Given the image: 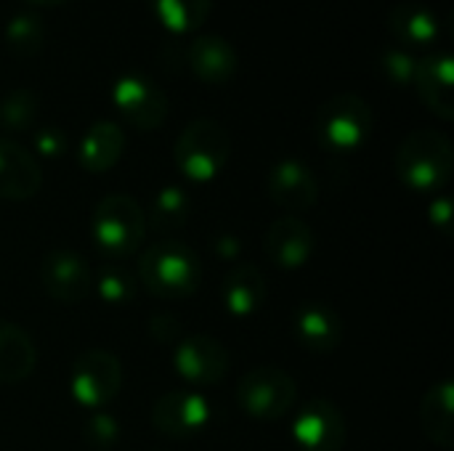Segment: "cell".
Wrapping results in <instances>:
<instances>
[{
  "instance_id": "13",
  "label": "cell",
  "mask_w": 454,
  "mask_h": 451,
  "mask_svg": "<svg viewBox=\"0 0 454 451\" xmlns=\"http://www.w3.org/2000/svg\"><path fill=\"white\" fill-rule=\"evenodd\" d=\"M423 106L439 120H454V61L447 51H434L418 58L412 80Z\"/></svg>"
},
{
  "instance_id": "11",
  "label": "cell",
  "mask_w": 454,
  "mask_h": 451,
  "mask_svg": "<svg viewBox=\"0 0 454 451\" xmlns=\"http://www.w3.org/2000/svg\"><path fill=\"white\" fill-rule=\"evenodd\" d=\"M210 423V404L200 391L181 388L160 396L152 407V425L170 439H189Z\"/></svg>"
},
{
  "instance_id": "12",
  "label": "cell",
  "mask_w": 454,
  "mask_h": 451,
  "mask_svg": "<svg viewBox=\"0 0 454 451\" xmlns=\"http://www.w3.org/2000/svg\"><path fill=\"white\" fill-rule=\"evenodd\" d=\"M43 290L67 306L82 303L93 290V271L88 260L74 250H53L43 258L40 266Z\"/></svg>"
},
{
  "instance_id": "8",
  "label": "cell",
  "mask_w": 454,
  "mask_h": 451,
  "mask_svg": "<svg viewBox=\"0 0 454 451\" xmlns=\"http://www.w3.org/2000/svg\"><path fill=\"white\" fill-rule=\"evenodd\" d=\"M112 101L120 117L144 133L157 130L168 120V109H170L165 90L141 72L120 74L112 85Z\"/></svg>"
},
{
  "instance_id": "10",
  "label": "cell",
  "mask_w": 454,
  "mask_h": 451,
  "mask_svg": "<svg viewBox=\"0 0 454 451\" xmlns=\"http://www.w3.org/2000/svg\"><path fill=\"white\" fill-rule=\"evenodd\" d=\"M293 439L301 451H340L348 439V425L333 401L311 399L295 415Z\"/></svg>"
},
{
  "instance_id": "1",
  "label": "cell",
  "mask_w": 454,
  "mask_h": 451,
  "mask_svg": "<svg viewBox=\"0 0 454 451\" xmlns=\"http://www.w3.org/2000/svg\"><path fill=\"white\" fill-rule=\"evenodd\" d=\"M138 282L160 300H184L197 292L202 266L192 247L178 239H160L138 258Z\"/></svg>"
},
{
  "instance_id": "30",
  "label": "cell",
  "mask_w": 454,
  "mask_h": 451,
  "mask_svg": "<svg viewBox=\"0 0 454 451\" xmlns=\"http://www.w3.org/2000/svg\"><path fill=\"white\" fill-rule=\"evenodd\" d=\"M85 444L93 451H112L120 444V423L106 412H93L85 423Z\"/></svg>"
},
{
  "instance_id": "7",
  "label": "cell",
  "mask_w": 454,
  "mask_h": 451,
  "mask_svg": "<svg viewBox=\"0 0 454 451\" xmlns=\"http://www.w3.org/2000/svg\"><path fill=\"white\" fill-rule=\"evenodd\" d=\"M120 388H122V364L114 354L90 348L74 359L69 372V393L80 407L98 412L101 407L117 399Z\"/></svg>"
},
{
  "instance_id": "33",
  "label": "cell",
  "mask_w": 454,
  "mask_h": 451,
  "mask_svg": "<svg viewBox=\"0 0 454 451\" xmlns=\"http://www.w3.org/2000/svg\"><path fill=\"white\" fill-rule=\"evenodd\" d=\"M213 250H215V255L223 258V260H237L239 253H242V242H239L234 234H221V237H215Z\"/></svg>"
},
{
  "instance_id": "4",
  "label": "cell",
  "mask_w": 454,
  "mask_h": 451,
  "mask_svg": "<svg viewBox=\"0 0 454 451\" xmlns=\"http://www.w3.org/2000/svg\"><path fill=\"white\" fill-rule=\"evenodd\" d=\"M90 234L101 255L128 258L146 237V213L128 194H106L93 210Z\"/></svg>"
},
{
  "instance_id": "34",
  "label": "cell",
  "mask_w": 454,
  "mask_h": 451,
  "mask_svg": "<svg viewBox=\"0 0 454 451\" xmlns=\"http://www.w3.org/2000/svg\"><path fill=\"white\" fill-rule=\"evenodd\" d=\"M152 335L162 343H173L178 338V322L173 316H154L152 319Z\"/></svg>"
},
{
  "instance_id": "31",
  "label": "cell",
  "mask_w": 454,
  "mask_h": 451,
  "mask_svg": "<svg viewBox=\"0 0 454 451\" xmlns=\"http://www.w3.org/2000/svg\"><path fill=\"white\" fill-rule=\"evenodd\" d=\"M32 146L40 157H48V159H59L67 154L69 149V138L61 128L56 125H45V128H37L35 136H32Z\"/></svg>"
},
{
  "instance_id": "15",
  "label": "cell",
  "mask_w": 454,
  "mask_h": 451,
  "mask_svg": "<svg viewBox=\"0 0 454 451\" xmlns=\"http://www.w3.org/2000/svg\"><path fill=\"white\" fill-rule=\"evenodd\" d=\"M263 250L277 268H301L314 255V231L306 221L295 215H282L269 226L263 237Z\"/></svg>"
},
{
  "instance_id": "6",
  "label": "cell",
  "mask_w": 454,
  "mask_h": 451,
  "mask_svg": "<svg viewBox=\"0 0 454 451\" xmlns=\"http://www.w3.org/2000/svg\"><path fill=\"white\" fill-rule=\"evenodd\" d=\"M298 401V385L293 375L274 364L253 367L242 375L237 385V404L255 420L274 423L282 420L287 412H293Z\"/></svg>"
},
{
  "instance_id": "29",
  "label": "cell",
  "mask_w": 454,
  "mask_h": 451,
  "mask_svg": "<svg viewBox=\"0 0 454 451\" xmlns=\"http://www.w3.org/2000/svg\"><path fill=\"white\" fill-rule=\"evenodd\" d=\"M415 66H418V58L404 48H386L380 53V74L396 88H410L412 85Z\"/></svg>"
},
{
  "instance_id": "22",
  "label": "cell",
  "mask_w": 454,
  "mask_h": 451,
  "mask_svg": "<svg viewBox=\"0 0 454 451\" xmlns=\"http://www.w3.org/2000/svg\"><path fill=\"white\" fill-rule=\"evenodd\" d=\"M35 364H37V351H35L32 338L21 327L3 322L0 324V383L13 385V383L27 380Z\"/></svg>"
},
{
  "instance_id": "23",
  "label": "cell",
  "mask_w": 454,
  "mask_h": 451,
  "mask_svg": "<svg viewBox=\"0 0 454 451\" xmlns=\"http://www.w3.org/2000/svg\"><path fill=\"white\" fill-rule=\"evenodd\" d=\"M388 29L407 45H428L439 37V19L420 3H399L388 11Z\"/></svg>"
},
{
  "instance_id": "19",
  "label": "cell",
  "mask_w": 454,
  "mask_h": 451,
  "mask_svg": "<svg viewBox=\"0 0 454 451\" xmlns=\"http://www.w3.org/2000/svg\"><path fill=\"white\" fill-rule=\"evenodd\" d=\"M125 152V133L112 120H96L77 141V165L88 173H106Z\"/></svg>"
},
{
  "instance_id": "35",
  "label": "cell",
  "mask_w": 454,
  "mask_h": 451,
  "mask_svg": "<svg viewBox=\"0 0 454 451\" xmlns=\"http://www.w3.org/2000/svg\"><path fill=\"white\" fill-rule=\"evenodd\" d=\"M32 3H37V5H64L69 0H32Z\"/></svg>"
},
{
  "instance_id": "32",
  "label": "cell",
  "mask_w": 454,
  "mask_h": 451,
  "mask_svg": "<svg viewBox=\"0 0 454 451\" xmlns=\"http://www.w3.org/2000/svg\"><path fill=\"white\" fill-rule=\"evenodd\" d=\"M428 215H431V223L442 234H450V226H452V199L450 197H434V202L428 207Z\"/></svg>"
},
{
  "instance_id": "3",
  "label": "cell",
  "mask_w": 454,
  "mask_h": 451,
  "mask_svg": "<svg viewBox=\"0 0 454 451\" xmlns=\"http://www.w3.org/2000/svg\"><path fill=\"white\" fill-rule=\"evenodd\" d=\"M231 157L229 130L210 117L192 120L173 146V162L178 173L194 183H207L218 178Z\"/></svg>"
},
{
  "instance_id": "28",
  "label": "cell",
  "mask_w": 454,
  "mask_h": 451,
  "mask_svg": "<svg viewBox=\"0 0 454 451\" xmlns=\"http://www.w3.org/2000/svg\"><path fill=\"white\" fill-rule=\"evenodd\" d=\"M93 287H96L98 298L109 306H128L136 298V279H133V274H128L120 266H104L96 274Z\"/></svg>"
},
{
  "instance_id": "16",
  "label": "cell",
  "mask_w": 454,
  "mask_h": 451,
  "mask_svg": "<svg viewBox=\"0 0 454 451\" xmlns=\"http://www.w3.org/2000/svg\"><path fill=\"white\" fill-rule=\"evenodd\" d=\"M293 335L306 351L333 354L343 343V322L330 303L309 300L293 316Z\"/></svg>"
},
{
  "instance_id": "21",
  "label": "cell",
  "mask_w": 454,
  "mask_h": 451,
  "mask_svg": "<svg viewBox=\"0 0 454 451\" xmlns=\"http://www.w3.org/2000/svg\"><path fill=\"white\" fill-rule=\"evenodd\" d=\"M420 425L428 441L442 449L454 447V388L452 380H442L426 391L420 401Z\"/></svg>"
},
{
  "instance_id": "9",
  "label": "cell",
  "mask_w": 454,
  "mask_h": 451,
  "mask_svg": "<svg viewBox=\"0 0 454 451\" xmlns=\"http://www.w3.org/2000/svg\"><path fill=\"white\" fill-rule=\"evenodd\" d=\"M173 367L178 377L194 388H210L229 372V351L213 335H192L178 340L173 351Z\"/></svg>"
},
{
  "instance_id": "26",
  "label": "cell",
  "mask_w": 454,
  "mask_h": 451,
  "mask_svg": "<svg viewBox=\"0 0 454 451\" xmlns=\"http://www.w3.org/2000/svg\"><path fill=\"white\" fill-rule=\"evenodd\" d=\"M5 43L19 58H32L45 43V24L35 11H19L5 24Z\"/></svg>"
},
{
  "instance_id": "14",
  "label": "cell",
  "mask_w": 454,
  "mask_h": 451,
  "mask_svg": "<svg viewBox=\"0 0 454 451\" xmlns=\"http://www.w3.org/2000/svg\"><path fill=\"white\" fill-rule=\"evenodd\" d=\"M266 191L271 202L287 213H306L319 199V183L311 167L301 159H279L266 178Z\"/></svg>"
},
{
  "instance_id": "5",
  "label": "cell",
  "mask_w": 454,
  "mask_h": 451,
  "mask_svg": "<svg viewBox=\"0 0 454 451\" xmlns=\"http://www.w3.org/2000/svg\"><path fill=\"white\" fill-rule=\"evenodd\" d=\"M314 133L327 152H356L372 133V106L356 93H335L317 109Z\"/></svg>"
},
{
  "instance_id": "2",
  "label": "cell",
  "mask_w": 454,
  "mask_h": 451,
  "mask_svg": "<svg viewBox=\"0 0 454 451\" xmlns=\"http://www.w3.org/2000/svg\"><path fill=\"white\" fill-rule=\"evenodd\" d=\"M452 170V144L439 130L420 128L410 133L396 152V175L410 191L439 194L450 183Z\"/></svg>"
},
{
  "instance_id": "25",
  "label": "cell",
  "mask_w": 454,
  "mask_h": 451,
  "mask_svg": "<svg viewBox=\"0 0 454 451\" xmlns=\"http://www.w3.org/2000/svg\"><path fill=\"white\" fill-rule=\"evenodd\" d=\"M189 215H192V199H189L186 189L165 186V189L157 191V197L152 202L149 223L160 234H173V231H181L189 223Z\"/></svg>"
},
{
  "instance_id": "17",
  "label": "cell",
  "mask_w": 454,
  "mask_h": 451,
  "mask_svg": "<svg viewBox=\"0 0 454 451\" xmlns=\"http://www.w3.org/2000/svg\"><path fill=\"white\" fill-rule=\"evenodd\" d=\"M43 186V170L21 144L0 138V199L24 202L32 199Z\"/></svg>"
},
{
  "instance_id": "20",
  "label": "cell",
  "mask_w": 454,
  "mask_h": 451,
  "mask_svg": "<svg viewBox=\"0 0 454 451\" xmlns=\"http://www.w3.org/2000/svg\"><path fill=\"white\" fill-rule=\"evenodd\" d=\"M221 303L234 319L255 316L266 303V279L258 266L239 263L237 268H231L221 284Z\"/></svg>"
},
{
  "instance_id": "27",
  "label": "cell",
  "mask_w": 454,
  "mask_h": 451,
  "mask_svg": "<svg viewBox=\"0 0 454 451\" xmlns=\"http://www.w3.org/2000/svg\"><path fill=\"white\" fill-rule=\"evenodd\" d=\"M37 96L27 88H16L8 90L0 98V128L11 130V133H27L35 128L37 122Z\"/></svg>"
},
{
  "instance_id": "18",
  "label": "cell",
  "mask_w": 454,
  "mask_h": 451,
  "mask_svg": "<svg viewBox=\"0 0 454 451\" xmlns=\"http://www.w3.org/2000/svg\"><path fill=\"white\" fill-rule=\"evenodd\" d=\"M189 69L207 85H226L239 69L237 48L221 35H197L186 48Z\"/></svg>"
},
{
  "instance_id": "24",
  "label": "cell",
  "mask_w": 454,
  "mask_h": 451,
  "mask_svg": "<svg viewBox=\"0 0 454 451\" xmlns=\"http://www.w3.org/2000/svg\"><path fill=\"white\" fill-rule=\"evenodd\" d=\"M160 24L173 35L197 32L213 11V0H149Z\"/></svg>"
}]
</instances>
